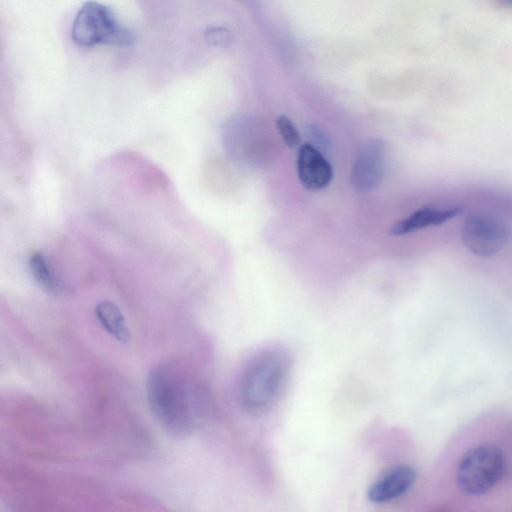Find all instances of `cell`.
Instances as JSON below:
<instances>
[{
    "label": "cell",
    "instance_id": "1",
    "mask_svg": "<svg viewBox=\"0 0 512 512\" xmlns=\"http://www.w3.org/2000/svg\"><path fill=\"white\" fill-rule=\"evenodd\" d=\"M147 400L157 422L169 433L184 436L194 429L204 391L185 365L162 361L148 372Z\"/></svg>",
    "mask_w": 512,
    "mask_h": 512
},
{
    "label": "cell",
    "instance_id": "2",
    "mask_svg": "<svg viewBox=\"0 0 512 512\" xmlns=\"http://www.w3.org/2000/svg\"><path fill=\"white\" fill-rule=\"evenodd\" d=\"M290 371V358L281 349L258 353L244 368L239 382V398L244 409L260 414L281 395Z\"/></svg>",
    "mask_w": 512,
    "mask_h": 512
},
{
    "label": "cell",
    "instance_id": "3",
    "mask_svg": "<svg viewBox=\"0 0 512 512\" xmlns=\"http://www.w3.org/2000/svg\"><path fill=\"white\" fill-rule=\"evenodd\" d=\"M71 39L82 47L95 45L129 46L133 43L132 32L123 26L113 10L99 2H85L75 15L71 27Z\"/></svg>",
    "mask_w": 512,
    "mask_h": 512
},
{
    "label": "cell",
    "instance_id": "4",
    "mask_svg": "<svg viewBox=\"0 0 512 512\" xmlns=\"http://www.w3.org/2000/svg\"><path fill=\"white\" fill-rule=\"evenodd\" d=\"M505 457L499 447L479 445L461 457L457 467L459 487L471 495L489 491L502 477Z\"/></svg>",
    "mask_w": 512,
    "mask_h": 512
},
{
    "label": "cell",
    "instance_id": "5",
    "mask_svg": "<svg viewBox=\"0 0 512 512\" xmlns=\"http://www.w3.org/2000/svg\"><path fill=\"white\" fill-rule=\"evenodd\" d=\"M510 239V228L501 218L487 213H475L462 225L461 240L471 253L490 257L499 253Z\"/></svg>",
    "mask_w": 512,
    "mask_h": 512
},
{
    "label": "cell",
    "instance_id": "6",
    "mask_svg": "<svg viewBox=\"0 0 512 512\" xmlns=\"http://www.w3.org/2000/svg\"><path fill=\"white\" fill-rule=\"evenodd\" d=\"M384 145L371 140L360 150L352 170V182L358 190L373 189L381 181L384 170Z\"/></svg>",
    "mask_w": 512,
    "mask_h": 512
},
{
    "label": "cell",
    "instance_id": "7",
    "mask_svg": "<svg viewBox=\"0 0 512 512\" xmlns=\"http://www.w3.org/2000/svg\"><path fill=\"white\" fill-rule=\"evenodd\" d=\"M297 173L300 182L308 190H320L333 178L331 164L311 144H303L297 154Z\"/></svg>",
    "mask_w": 512,
    "mask_h": 512
},
{
    "label": "cell",
    "instance_id": "8",
    "mask_svg": "<svg viewBox=\"0 0 512 512\" xmlns=\"http://www.w3.org/2000/svg\"><path fill=\"white\" fill-rule=\"evenodd\" d=\"M415 470L409 465H397L385 472L368 490L374 503H384L405 493L414 483Z\"/></svg>",
    "mask_w": 512,
    "mask_h": 512
},
{
    "label": "cell",
    "instance_id": "9",
    "mask_svg": "<svg viewBox=\"0 0 512 512\" xmlns=\"http://www.w3.org/2000/svg\"><path fill=\"white\" fill-rule=\"evenodd\" d=\"M461 213L460 207H424L397 222L391 229L393 235H405L417 230L442 225Z\"/></svg>",
    "mask_w": 512,
    "mask_h": 512
},
{
    "label": "cell",
    "instance_id": "10",
    "mask_svg": "<svg viewBox=\"0 0 512 512\" xmlns=\"http://www.w3.org/2000/svg\"><path fill=\"white\" fill-rule=\"evenodd\" d=\"M95 314L102 327L118 342L127 343L130 340V330L126 320L113 302H99L95 307Z\"/></svg>",
    "mask_w": 512,
    "mask_h": 512
},
{
    "label": "cell",
    "instance_id": "11",
    "mask_svg": "<svg viewBox=\"0 0 512 512\" xmlns=\"http://www.w3.org/2000/svg\"><path fill=\"white\" fill-rule=\"evenodd\" d=\"M29 268L36 282L47 292L57 293L61 287L51 261L41 252L33 253L29 258Z\"/></svg>",
    "mask_w": 512,
    "mask_h": 512
},
{
    "label": "cell",
    "instance_id": "12",
    "mask_svg": "<svg viewBox=\"0 0 512 512\" xmlns=\"http://www.w3.org/2000/svg\"><path fill=\"white\" fill-rule=\"evenodd\" d=\"M278 131L284 141L289 147H295L300 142V134L294 123L285 115H281L276 120Z\"/></svg>",
    "mask_w": 512,
    "mask_h": 512
},
{
    "label": "cell",
    "instance_id": "13",
    "mask_svg": "<svg viewBox=\"0 0 512 512\" xmlns=\"http://www.w3.org/2000/svg\"><path fill=\"white\" fill-rule=\"evenodd\" d=\"M205 39L209 44L219 46L229 40V33L223 28L213 27L205 32Z\"/></svg>",
    "mask_w": 512,
    "mask_h": 512
},
{
    "label": "cell",
    "instance_id": "14",
    "mask_svg": "<svg viewBox=\"0 0 512 512\" xmlns=\"http://www.w3.org/2000/svg\"><path fill=\"white\" fill-rule=\"evenodd\" d=\"M430 512H452V511L446 506H438V507L432 509Z\"/></svg>",
    "mask_w": 512,
    "mask_h": 512
}]
</instances>
